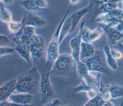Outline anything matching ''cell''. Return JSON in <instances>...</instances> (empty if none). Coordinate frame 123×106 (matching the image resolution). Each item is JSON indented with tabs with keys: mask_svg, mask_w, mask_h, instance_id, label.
<instances>
[{
	"mask_svg": "<svg viewBox=\"0 0 123 106\" xmlns=\"http://www.w3.org/2000/svg\"><path fill=\"white\" fill-rule=\"evenodd\" d=\"M40 77L37 67L23 72L16 79L15 91L19 93L36 95L39 92Z\"/></svg>",
	"mask_w": 123,
	"mask_h": 106,
	"instance_id": "obj_1",
	"label": "cell"
},
{
	"mask_svg": "<svg viewBox=\"0 0 123 106\" xmlns=\"http://www.w3.org/2000/svg\"><path fill=\"white\" fill-rule=\"evenodd\" d=\"M23 44L29 47L34 64H39L44 62L45 41L42 36L35 34Z\"/></svg>",
	"mask_w": 123,
	"mask_h": 106,
	"instance_id": "obj_2",
	"label": "cell"
},
{
	"mask_svg": "<svg viewBox=\"0 0 123 106\" xmlns=\"http://www.w3.org/2000/svg\"><path fill=\"white\" fill-rule=\"evenodd\" d=\"M72 7V6L71 5L69 6L62 20L59 23L51 39L49 42L46 52V61L47 62L53 64L60 54L59 45L60 44L59 43V35L60 30L62 24L67 17Z\"/></svg>",
	"mask_w": 123,
	"mask_h": 106,
	"instance_id": "obj_3",
	"label": "cell"
},
{
	"mask_svg": "<svg viewBox=\"0 0 123 106\" xmlns=\"http://www.w3.org/2000/svg\"><path fill=\"white\" fill-rule=\"evenodd\" d=\"M74 61L71 54L63 53L59 54L52 64L51 72L59 75H64L72 69Z\"/></svg>",
	"mask_w": 123,
	"mask_h": 106,
	"instance_id": "obj_4",
	"label": "cell"
},
{
	"mask_svg": "<svg viewBox=\"0 0 123 106\" xmlns=\"http://www.w3.org/2000/svg\"><path fill=\"white\" fill-rule=\"evenodd\" d=\"M123 19V10L118 8L111 12L99 15L95 20L96 22L106 24L107 27H114Z\"/></svg>",
	"mask_w": 123,
	"mask_h": 106,
	"instance_id": "obj_5",
	"label": "cell"
},
{
	"mask_svg": "<svg viewBox=\"0 0 123 106\" xmlns=\"http://www.w3.org/2000/svg\"><path fill=\"white\" fill-rule=\"evenodd\" d=\"M82 61L85 64L90 72H96L108 75V73L105 71L102 56L100 52L96 51L94 55Z\"/></svg>",
	"mask_w": 123,
	"mask_h": 106,
	"instance_id": "obj_6",
	"label": "cell"
},
{
	"mask_svg": "<svg viewBox=\"0 0 123 106\" xmlns=\"http://www.w3.org/2000/svg\"><path fill=\"white\" fill-rule=\"evenodd\" d=\"M51 71L48 72H44L41 74L39 85V91H40L42 97V102L51 97L54 95V91L50 80Z\"/></svg>",
	"mask_w": 123,
	"mask_h": 106,
	"instance_id": "obj_7",
	"label": "cell"
},
{
	"mask_svg": "<svg viewBox=\"0 0 123 106\" xmlns=\"http://www.w3.org/2000/svg\"><path fill=\"white\" fill-rule=\"evenodd\" d=\"M35 28L30 26H23L18 32L10 34L8 37L16 45L23 44L36 34Z\"/></svg>",
	"mask_w": 123,
	"mask_h": 106,
	"instance_id": "obj_8",
	"label": "cell"
},
{
	"mask_svg": "<svg viewBox=\"0 0 123 106\" xmlns=\"http://www.w3.org/2000/svg\"><path fill=\"white\" fill-rule=\"evenodd\" d=\"M21 22L24 26L34 28L43 26L47 24V21L43 18L32 13H28L24 15Z\"/></svg>",
	"mask_w": 123,
	"mask_h": 106,
	"instance_id": "obj_9",
	"label": "cell"
},
{
	"mask_svg": "<svg viewBox=\"0 0 123 106\" xmlns=\"http://www.w3.org/2000/svg\"><path fill=\"white\" fill-rule=\"evenodd\" d=\"M82 42L81 35L79 32L78 34L71 39L69 42L70 46L72 50L71 55L74 62L75 63L80 61V53Z\"/></svg>",
	"mask_w": 123,
	"mask_h": 106,
	"instance_id": "obj_10",
	"label": "cell"
},
{
	"mask_svg": "<svg viewBox=\"0 0 123 106\" xmlns=\"http://www.w3.org/2000/svg\"><path fill=\"white\" fill-rule=\"evenodd\" d=\"M16 79L12 80L0 87V103L7 101L15 91Z\"/></svg>",
	"mask_w": 123,
	"mask_h": 106,
	"instance_id": "obj_11",
	"label": "cell"
},
{
	"mask_svg": "<svg viewBox=\"0 0 123 106\" xmlns=\"http://www.w3.org/2000/svg\"><path fill=\"white\" fill-rule=\"evenodd\" d=\"M104 32L105 33L109 43L114 46L123 39V33L116 30L114 27L106 26L104 28Z\"/></svg>",
	"mask_w": 123,
	"mask_h": 106,
	"instance_id": "obj_12",
	"label": "cell"
},
{
	"mask_svg": "<svg viewBox=\"0 0 123 106\" xmlns=\"http://www.w3.org/2000/svg\"><path fill=\"white\" fill-rule=\"evenodd\" d=\"M33 95L20 93L19 94H12L9 98L8 101L13 104L24 106L29 104L33 98Z\"/></svg>",
	"mask_w": 123,
	"mask_h": 106,
	"instance_id": "obj_13",
	"label": "cell"
},
{
	"mask_svg": "<svg viewBox=\"0 0 123 106\" xmlns=\"http://www.w3.org/2000/svg\"><path fill=\"white\" fill-rule=\"evenodd\" d=\"M118 8V2H108L101 4L93 11L92 18L95 20L99 15L108 13Z\"/></svg>",
	"mask_w": 123,
	"mask_h": 106,
	"instance_id": "obj_14",
	"label": "cell"
},
{
	"mask_svg": "<svg viewBox=\"0 0 123 106\" xmlns=\"http://www.w3.org/2000/svg\"><path fill=\"white\" fill-rule=\"evenodd\" d=\"M89 11H90V9L87 6V7L83 8L73 12L71 15L72 18L71 32H73L75 31L81 19Z\"/></svg>",
	"mask_w": 123,
	"mask_h": 106,
	"instance_id": "obj_15",
	"label": "cell"
},
{
	"mask_svg": "<svg viewBox=\"0 0 123 106\" xmlns=\"http://www.w3.org/2000/svg\"><path fill=\"white\" fill-rule=\"evenodd\" d=\"M96 51L90 43L82 42L80 48V60L83 61L95 54Z\"/></svg>",
	"mask_w": 123,
	"mask_h": 106,
	"instance_id": "obj_16",
	"label": "cell"
},
{
	"mask_svg": "<svg viewBox=\"0 0 123 106\" xmlns=\"http://www.w3.org/2000/svg\"><path fill=\"white\" fill-rule=\"evenodd\" d=\"M72 18L71 15L67 17L62 24L60 32L59 43L60 44L64 40L66 36L71 32Z\"/></svg>",
	"mask_w": 123,
	"mask_h": 106,
	"instance_id": "obj_17",
	"label": "cell"
},
{
	"mask_svg": "<svg viewBox=\"0 0 123 106\" xmlns=\"http://www.w3.org/2000/svg\"><path fill=\"white\" fill-rule=\"evenodd\" d=\"M15 51L27 63L30 64L31 62V53L29 47L25 44L17 45L14 47Z\"/></svg>",
	"mask_w": 123,
	"mask_h": 106,
	"instance_id": "obj_18",
	"label": "cell"
},
{
	"mask_svg": "<svg viewBox=\"0 0 123 106\" xmlns=\"http://www.w3.org/2000/svg\"><path fill=\"white\" fill-rule=\"evenodd\" d=\"M104 85L110 92L112 99L123 97V86L113 84Z\"/></svg>",
	"mask_w": 123,
	"mask_h": 106,
	"instance_id": "obj_19",
	"label": "cell"
},
{
	"mask_svg": "<svg viewBox=\"0 0 123 106\" xmlns=\"http://www.w3.org/2000/svg\"><path fill=\"white\" fill-rule=\"evenodd\" d=\"M104 53L106 60L109 67L112 70L116 71L118 69V65L116 60L112 57L110 52V48L108 45L104 47Z\"/></svg>",
	"mask_w": 123,
	"mask_h": 106,
	"instance_id": "obj_20",
	"label": "cell"
},
{
	"mask_svg": "<svg viewBox=\"0 0 123 106\" xmlns=\"http://www.w3.org/2000/svg\"><path fill=\"white\" fill-rule=\"evenodd\" d=\"M0 20L7 24L12 21V12L3 6H1L0 8Z\"/></svg>",
	"mask_w": 123,
	"mask_h": 106,
	"instance_id": "obj_21",
	"label": "cell"
},
{
	"mask_svg": "<svg viewBox=\"0 0 123 106\" xmlns=\"http://www.w3.org/2000/svg\"><path fill=\"white\" fill-rule=\"evenodd\" d=\"M104 33V29L101 26H98L93 31L91 30L89 34V43H91L100 39Z\"/></svg>",
	"mask_w": 123,
	"mask_h": 106,
	"instance_id": "obj_22",
	"label": "cell"
},
{
	"mask_svg": "<svg viewBox=\"0 0 123 106\" xmlns=\"http://www.w3.org/2000/svg\"><path fill=\"white\" fill-rule=\"evenodd\" d=\"M21 4L25 10L29 12L39 11L37 6L35 0H22L21 1Z\"/></svg>",
	"mask_w": 123,
	"mask_h": 106,
	"instance_id": "obj_23",
	"label": "cell"
},
{
	"mask_svg": "<svg viewBox=\"0 0 123 106\" xmlns=\"http://www.w3.org/2000/svg\"><path fill=\"white\" fill-rule=\"evenodd\" d=\"M23 26L21 21H12L7 23V28L11 34H14L18 32Z\"/></svg>",
	"mask_w": 123,
	"mask_h": 106,
	"instance_id": "obj_24",
	"label": "cell"
},
{
	"mask_svg": "<svg viewBox=\"0 0 123 106\" xmlns=\"http://www.w3.org/2000/svg\"><path fill=\"white\" fill-rule=\"evenodd\" d=\"M98 91L101 97L105 102H110L112 99L110 92L106 88L104 85L101 82Z\"/></svg>",
	"mask_w": 123,
	"mask_h": 106,
	"instance_id": "obj_25",
	"label": "cell"
},
{
	"mask_svg": "<svg viewBox=\"0 0 123 106\" xmlns=\"http://www.w3.org/2000/svg\"><path fill=\"white\" fill-rule=\"evenodd\" d=\"M76 63V70L79 76L82 79L85 77L90 71L88 70L85 64L82 61H79Z\"/></svg>",
	"mask_w": 123,
	"mask_h": 106,
	"instance_id": "obj_26",
	"label": "cell"
},
{
	"mask_svg": "<svg viewBox=\"0 0 123 106\" xmlns=\"http://www.w3.org/2000/svg\"><path fill=\"white\" fill-rule=\"evenodd\" d=\"M120 1H121V0H90L88 6L90 11L93 10V11L98 6L105 3L108 2H118Z\"/></svg>",
	"mask_w": 123,
	"mask_h": 106,
	"instance_id": "obj_27",
	"label": "cell"
},
{
	"mask_svg": "<svg viewBox=\"0 0 123 106\" xmlns=\"http://www.w3.org/2000/svg\"><path fill=\"white\" fill-rule=\"evenodd\" d=\"M105 103L98 93L96 97L89 99L83 106H102Z\"/></svg>",
	"mask_w": 123,
	"mask_h": 106,
	"instance_id": "obj_28",
	"label": "cell"
},
{
	"mask_svg": "<svg viewBox=\"0 0 123 106\" xmlns=\"http://www.w3.org/2000/svg\"><path fill=\"white\" fill-rule=\"evenodd\" d=\"M93 88L89 86L83 80L82 83L77 86L74 87L73 90L76 93L79 92H87Z\"/></svg>",
	"mask_w": 123,
	"mask_h": 106,
	"instance_id": "obj_29",
	"label": "cell"
},
{
	"mask_svg": "<svg viewBox=\"0 0 123 106\" xmlns=\"http://www.w3.org/2000/svg\"><path fill=\"white\" fill-rule=\"evenodd\" d=\"M15 52L14 48L6 46H0V57L12 54Z\"/></svg>",
	"mask_w": 123,
	"mask_h": 106,
	"instance_id": "obj_30",
	"label": "cell"
},
{
	"mask_svg": "<svg viewBox=\"0 0 123 106\" xmlns=\"http://www.w3.org/2000/svg\"><path fill=\"white\" fill-rule=\"evenodd\" d=\"M110 52L112 57L117 61L123 58V53L120 50L116 49H110Z\"/></svg>",
	"mask_w": 123,
	"mask_h": 106,
	"instance_id": "obj_31",
	"label": "cell"
},
{
	"mask_svg": "<svg viewBox=\"0 0 123 106\" xmlns=\"http://www.w3.org/2000/svg\"><path fill=\"white\" fill-rule=\"evenodd\" d=\"M36 3L39 11H43L48 8L47 0H35Z\"/></svg>",
	"mask_w": 123,
	"mask_h": 106,
	"instance_id": "obj_32",
	"label": "cell"
},
{
	"mask_svg": "<svg viewBox=\"0 0 123 106\" xmlns=\"http://www.w3.org/2000/svg\"><path fill=\"white\" fill-rule=\"evenodd\" d=\"M86 96L89 99H93L96 97L98 95V92L97 90L94 88L91 89L90 90L86 92Z\"/></svg>",
	"mask_w": 123,
	"mask_h": 106,
	"instance_id": "obj_33",
	"label": "cell"
},
{
	"mask_svg": "<svg viewBox=\"0 0 123 106\" xmlns=\"http://www.w3.org/2000/svg\"><path fill=\"white\" fill-rule=\"evenodd\" d=\"M10 40L8 36L0 34V46H5L10 42Z\"/></svg>",
	"mask_w": 123,
	"mask_h": 106,
	"instance_id": "obj_34",
	"label": "cell"
},
{
	"mask_svg": "<svg viewBox=\"0 0 123 106\" xmlns=\"http://www.w3.org/2000/svg\"><path fill=\"white\" fill-rule=\"evenodd\" d=\"M61 105V102L59 99H54L49 103L45 104L44 106H59Z\"/></svg>",
	"mask_w": 123,
	"mask_h": 106,
	"instance_id": "obj_35",
	"label": "cell"
},
{
	"mask_svg": "<svg viewBox=\"0 0 123 106\" xmlns=\"http://www.w3.org/2000/svg\"><path fill=\"white\" fill-rule=\"evenodd\" d=\"M0 106H23L15 104L7 100V101L0 103Z\"/></svg>",
	"mask_w": 123,
	"mask_h": 106,
	"instance_id": "obj_36",
	"label": "cell"
},
{
	"mask_svg": "<svg viewBox=\"0 0 123 106\" xmlns=\"http://www.w3.org/2000/svg\"><path fill=\"white\" fill-rule=\"evenodd\" d=\"M14 0H2V1L5 5H10L14 3Z\"/></svg>",
	"mask_w": 123,
	"mask_h": 106,
	"instance_id": "obj_37",
	"label": "cell"
},
{
	"mask_svg": "<svg viewBox=\"0 0 123 106\" xmlns=\"http://www.w3.org/2000/svg\"><path fill=\"white\" fill-rule=\"evenodd\" d=\"M81 0H69L70 1V5L73 6L77 3H78Z\"/></svg>",
	"mask_w": 123,
	"mask_h": 106,
	"instance_id": "obj_38",
	"label": "cell"
},
{
	"mask_svg": "<svg viewBox=\"0 0 123 106\" xmlns=\"http://www.w3.org/2000/svg\"><path fill=\"white\" fill-rule=\"evenodd\" d=\"M102 106H115L110 101V102H105Z\"/></svg>",
	"mask_w": 123,
	"mask_h": 106,
	"instance_id": "obj_39",
	"label": "cell"
},
{
	"mask_svg": "<svg viewBox=\"0 0 123 106\" xmlns=\"http://www.w3.org/2000/svg\"><path fill=\"white\" fill-rule=\"evenodd\" d=\"M119 46L123 50V42H122V43H121L120 44H119Z\"/></svg>",
	"mask_w": 123,
	"mask_h": 106,
	"instance_id": "obj_40",
	"label": "cell"
},
{
	"mask_svg": "<svg viewBox=\"0 0 123 106\" xmlns=\"http://www.w3.org/2000/svg\"><path fill=\"white\" fill-rule=\"evenodd\" d=\"M59 106H73L72 104H69V105H60Z\"/></svg>",
	"mask_w": 123,
	"mask_h": 106,
	"instance_id": "obj_41",
	"label": "cell"
},
{
	"mask_svg": "<svg viewBox=\"0 0 123 106\" xmlns=\"http://www.w3.org/2000/svg\"><path fill=\"white\" fill-rule=\"evenodd\" d=\"M34 106V105H31L28 104V105H24V106Z\"/></svg>",
	"mask_w": 123,
	"mask_h": 106,
	"instance_id": "obj_42",
	"label": "cell"
},
{
	"mask_svg": "<svg viewBox=\"0 0 123 106\" xmlns=\"http://www.w3.org/2000/svg\"><path fill=\"white\" fill-rule=\"evenodd\" d=\"M119 106H123V101L122 102L121 104H120V105Z\"/></svg>",
	"mask_w": 123,
	"mask_h": 106,
	"instance_id": "obj_43",
	"label": "cell"
},
{
	"mask_svg": "<svg viewBox=\"0 0 123 106\" xmlns=\"http://www.w3.org/2000/svg\"><path fill=\"white\" fill-rule=\"evenodd\" d=\"M122 2V3H123V0H121Z\"/></svg>",
	"mask_w": 123,
	"mask_h": 106,
	"instance_id": "obj_44",
	"label": "cell"
},
{
	"mask_svg": "<svg viewBox=\"0 0 123 106\" xmlns=\"http://www.w3.org/2000/svg\"><path fill=\"white\" fill-rule=\"evenodd\" d=\"M2 0H0V1H2Z\"/></svg>",
	"mask_w": 123,
	"mask_h": 106,
	"instance_id": "obj_45",
	"label": "cell"
}]
</instances>
